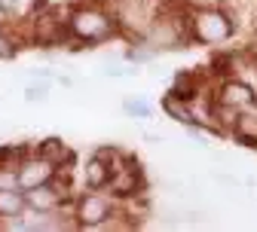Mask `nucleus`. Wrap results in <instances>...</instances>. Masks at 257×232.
I'll return each instance as SVG.
<instances>
[{
  "mask_svg": "<svg viewBox=\"0 0 257 232\" xmlns=\"http://www.w3.org/2000/svg\"><path fill=\"white\" fill-rule=\"evenodd\" d=\"M159 107H163V113L187 128H196V113H193V104L187 101V98H181L178 92H169L163 95V101H159Z\"/></svg>",
  "mask_w": 257,
  "mask_h": 232,
  "instance_id": "obj_10",
  "label": "nucleus"
},
{
  "mask_svg": "<svg viewBox=\"0 0 257 232\" xmlns=\"http://www.w3.org/2000/svg\"><path fill=\"white\" fill-rule=\"evenodd\" d=\"M31 40H34V46H55L61 40H68V22H64L55 10H43L34 16V22H31Z\"/></svg>",
  "mask_w": 257,
  "mask_h": 232,
  "instance_id": "obj_8",
  "label": "nucleus"
},
{
  "mask_svg": "<svg viewBox=\"0 0 257 232\" xmlns=\"http://www.w3.org/2000/svg\"><path fill=\"white\" fill-rule=\"evenodd\" d=\"M71 217H74L77 229H104L119 217V208H116L113 195H107L101 189H86L74 198Z\"/></svg>",
  "mask_w": 257,
  "mask_h": 232,
  "instance_id": "obj_3",
  "label": "nucleus"
},
{
  "mask_svg": "<svg viewBox=\"0 0 257 232\" xmlns=\"http://www.w3.org/2000/svg\"><path fill=\"white\" fill-rule=\"evenodd\" d=\"M55 177H58V168H55L46 156L37 153V147L28 150L22 156V162L16 165V180H19V189H25V192L34 189V186H43V183H49Z\"/></svg>",
  "mask_w": 257,
  "mask_h": 232,
  "instance_id": "obj_6",
  "label": "nucleus"
},
{
  "mask_svg": "<svg viewBox=\"0 0 257 232\" xmlns=\"http://www.w3.org/2000/svg\"><path fill=\"white\" fill-rule=\"evenodd\" d=\"M37 153H40V156H46L58 171H64V168L71 165V159H74L71 147L64 144L61 138H46V141H40V144H37Z\"/></svg>",
  "mask_w": 257,
  "mask_h": 232,
  "instance_id": "obj_12",
  "label": "nucleus"
},
{
  "mask_svg": "<svg viewBox=\"0 0 257 232\" xmlns=\"http://www.w3.org/2000/svg\"><path fill=\"white\" fill-rule=\"evenodd\" d=\"M122 113L125 116H135V119H150L153 116V104L147 101V98H141V95H128V98H122Z\"/></svg>",
  "mask_w": 257,
  "mask_h": 232,
  "instance_id": "obj_14",
  "label": "nucleus"
},
{
  "mask_svg": "<svg viewBox=\"0 0 257 232\" xmlns=\"http://www.w3.org/2000/svg\"><path fill=\"white\" fill-rule=\"evenodd\" d=\"M159 4L156 0H113V19L119 25V34L141 40L150 22L156 19Z\"/></svg>",
  "mask_w": 257,
  "mask_h": 232,
  "instance_id": "obj_4",
  "label": "nucleus"
},
{
  "mask_svg": "<svg viewBox=\"0 0 257 232\" xmlns=\"http://www.w3.org/2000/svg\"><path fill=\"white\" fill-rule=\"evenodd\" d=\"M25 198H28V208H34V211H49V214H52V211H61V208H64V202L71 198V189H68V183H61V171H58L55 180L28 189Z\"/></svg>",
  "mask_w": 257,
  "mask_h": 232,
  "instance_id": "obj_7",
  "label": "nucleus"
},
{
  "mask_svg": "<svg viewBox=\"0 0 257 232\" xmlns=\"http://www.w3.org/2000/svg\"><path fill=\"white\" fill-rule=\"evenodd\" d=\"M28 208V198H25V189L19 186H10V189H0V220H13L19 217L22 211Z\"/></svg>",
  "mask_w": 257,
  "mask_h": 232,
  "instance_id": "obj_13",
  "label": "nucleus"
},
{
  "mask_svg": "<svg viewBox=\"0 0 257 232\" xmlns=\"http://www.w3.org/2000/svg\"><path fill=\"white\" fill-rule=\"evenodd\" d=\"M49 98V83L40 80V83H28L25 86V101L28 104H34V101H46Z\"/></svg>",
  "mask_w": 257,
  "mask_h": 232,
  "instance_id": "obj_15",
  "label": "nucleus"
},
{
  "mask_svg": "<svg viewBox=\"0 0 257 232\" xmlns=\"http://www.w3.org/2000/svg\"><path fill=\"white\" fill-rule=\"evenodd\" d=\"M10 19H13V10L7 7V0H0V28H7Z\"/></svg>",
  "mask_w": 257,
  "mask_h": 232,
  "instance_id": "obj_18",
  "label": "nucleus"
},
{
  "mask_svg": "<svg viewBox=\"0 0 257 232\" xmlns=\"http://www.w3.org/2000/svg\"><path fill=\"white\" fill-rule=\"evenodd\" d=\"M230 138L239 141L242 147H254L257 150V110H242L233 122Z\"/></svg>",
  "mask_w": 257,
  "mask_h": 232,
  "instance_id": "obj_11",
  "label": "nucleus"
},
{
  "mask_svg": "<svg viewBox=\"0 0 257 232\" xmlns=\"http://www.w3.org/2000/svg\"><path fill=\"white\" fill-rule=\"evenodd\" d=\"M110 159H113V147H98V150H95V153L86 159L83 171H80L86 189H107V183H110V171H113Z\"/></svg>",
  "mask_w": 257,
  "mask_h": 232,
  "instance_id": "obj_9",
  "label": "nucleus"
},
{
  "mask_svg": "<svg viewBox=\"0 0 257 232\" xmlns=\"http://www.w3.org/2000/svg\"><path fill=\"white\" fill-rule=\"evenodd\" d=\"M68 22V40L83 46H98L119 34V25L113 19V10L101 7L98 0H80L64 16Z\"/></svg>",
  "mask_w": 257,
  "mask_h": 232,
  "instance_id": "obj_1",
  "label": "nucleus"
},
{
  "mask_svg": "<svg viewBox=\"0 0 257 232\" xmlns=\"http://www.w3.org/2000/svg\"><path fill=\"white\" fill-rule=\"evenodd\" d=\"M0 226H4V220H0Z\"/></svg>",
  "mask_w": 257,
  "mask_h": 232,
  "instance_id": "obj_19",
  "label": "nucleus"
},
{
  "mask_svg": "<svg viewBox=\"0 0 257 232\" xmlns=\"http://www.w3.org/2000/svg\"><path fill=\"white\" fill-rule=\"evenodd\" d=\"M236 13H230L223 4L205 7V10H190V40L199 46H223L236 37Z\"/></svg>",
  "mask_w": 257,
  "mask_h": 232,
  "instance_id": "obj_2",
  "label": "nucleus"
},
{
  "mask_svg": "<svg viewBox=\"0 0 257 232\" xmlns=\"http://www.w3.org/2000/svg\"><path fill=\"white\" fill-rule=\"evenodd\" d=\"M178 4H181L184 10H205V7H217V4H223V0H178Z\"/></svg>",
  "mask_w": 257,
  "mask_h": 232,
  "instance_id": "obj_17",
  "label": "nucleus"
},
{
  "mask_svg": "<svg viewBox=\"0 0 257 232\" xmlns=\"http://www.w3.org/2000/svg\"><path fill=\"white\" fill-rule=\"evenodd\" d=\"M211 95H214V101L227 104V107H233L239 113L242 110H257V89L245 77H239V74L220 77V83L211 89Z\"/></svg>",
  "mask_w": 257,
  "mask_h": 232,
  "instance_id": "obj_5",
  "label": "nucleus"
},
{
  "mask_svg": "<svg viewBox=\"0 0 257 232\" xmlns=\"http://www.w3.org/2000/svg\"><path fill=\"white\" fill-rule=\"evenodd\" d=\"M16 52H19V40L13 34H7V28H0V61L16 58Z\"/></svg>",
  "mask_w": 257,
  "mask_h": 232,
  "instance_id": "obj_16",
  "label": "nucleus"
}]
</instances>
